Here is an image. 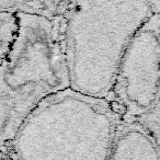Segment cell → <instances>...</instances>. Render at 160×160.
Wrapping results in <instances>:
<instances>
[{
  "mask_svg": "<svg viewBox=\"0 0 160 160\" xmlns=\"http://www.w3.org/2000/svg\"><path fill=\"white\" fill-rule=\"evenodd\" d=\"M150 19V0H78L63 36L70 88L108 99L127 46Z\"/></svg>",
  "mask_w": 160,
  "mask_h": 160,
  "instance_id": "6da1fadb",
  "label": "cell"
},
{
  "mask_svg": "<svg viewBox=\"0 0 160 160\" xmlns=\"http://www.w3.org/2000/svg\"><path fill=\"white\" fill-rule=\"evenodd\" d=\"M70 88L64 41L46 17L20 12L0 64V147L13 142L46 98Z\"/></svg>",
  "mask_w": 160,
  "mask_h": 160,
  "instance_id": "7a4b0ae2",
  "label": "cell"
},
{
  "mask_svg": "<svg viewBox=\"0 0 160 160\" xmlns=\"http://www.w3.org/2000/svg\"><path fill=\"white\" fill-rule=\"evenodd\" d=\"M159 86L160 36L151 17L127 46L110 96L118 114L143 116L157 104Z\"/></svg>",
  "mask_w": 160,
  "mask_h": 160,
  "instance_id": "3957f363",
  "label": "cell"
},
{
  "mask_svg": "<svg viewBox=\"0 0 160 160\" xmlns=\"http://www.w3.org/2000/svg\"><path fill=\"white\" fill-rule=\"evenodd\" d=\"M142 118L148 126L151 127L154 130H158V133L160 134V103L156 104L148 113L143 115Z\"/></svg>",
  "mask_w": 160,
  "mask_h": 160,
  "instance_id": "277c9868",
  "label": "cell"
}]
</instances>
